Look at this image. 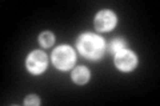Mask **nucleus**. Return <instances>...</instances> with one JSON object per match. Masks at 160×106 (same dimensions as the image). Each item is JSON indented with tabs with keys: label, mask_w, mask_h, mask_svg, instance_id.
Here are the masks:
<instances>
[{
	"label": "nucleus",
	"mask_w": 160,
	"mask_h": 106,
	"mask_svg": "<svg viewBox=\"0 0 160 106\" xmlns=\"http://www.w3.org/2000/svg\"><path fill=\"white\" fill-rule=\"evenodd\" d=\"M78 48L80 53L89 58H98L104 52V41L96 35H83L78 41Z\"/></svg>",
	"instance_id": "nucleus-1"
},
{
	"label": "nucleus",
	"mask_w": 160,
	"mask_h": 106,
	"mask_svg": "<svg viewBox=\"0 0 160 106\" xmlns=\"http://www.w3.org/2000/svg\"><path fill=\"white\" fill-rule=\"evenodd\" d=\"M52 61L59 69H69L75 62V53L69 47H59L52 54Z\"/></svg>",
	"instance_id": "nucleus-2"
},
{
	"label": "nucleus",
	"mask_w": 160,
	"mask_h": 106,
	"mask_svg": "<svg viewBox=\"0 0 160 106\" xmlns=\"http://www.w3.org/2000/svg\"><path fill=\"white\" fill-rule=\"evenodd\" d=\"M138 58L135 56V53H132L131 50H120L115 54V64L116 67L122 70H131L136 67Z\"/></svg>",
	"instance_id": "nucleus-4"
},
{
	"label": "nucleus",
	"mask_w": 160,
	"mask_h": 106,
	"mask_svg": "<svg viewBox=\"0 0 160 106\" xmlns=\"http://www.w3.org/2000/svg\"><path fill=\"white\" fill-rule=\"evenodd\" d=\"M116 25V16L112 11H102L96 15L95 27L99 31H109Z\"/></svg>",
	"instance_id": "nucleus-5"
},
{
	"label": "nucleus",
	"mask_w": 160,
	"mask_h": 106,
	"mask_svg": "<svg viewBox=\"0 0 160 106\" xmlns=\"http://www.w3.org/2000/svg\"><path fill=\"white\" fill-rule=\"evenodd\" d=\"M39 41L42 43L43 47H51V45L53 44V41H55V37H53V35L51 32H43L39 37Z\"/></svg>",
	"instance_id": "nucleus-7"
},
{
	"label": "nucleus",
	"mask_w": 160,
	"mask_h": 106,
	"mask_svg": "<svg viewBox=\"0 0 160 106\" xmlns=\"http://www.w3.org/2000/svg\"><path fill=\"white\" fill-rule=\"evenodd\" d=\"M47 67V56L46 53L40 52V50H35L27 58V68L31 73L39 74L42 73Z\"/></svg>",
	"instance_id": "nucleus-3"
},
{
	"label": "nucleus",
	"mask_w": 160,
	"mask_h": 106,
	"mask_svg": "<svg viewBox=\"0 0 160 106\" xmlns=\"http://www.w3.org/2000/svg\"><path fill=\"white\" fill-rule=\"evenodd\" d=\"M124 41L122 39H118V40H115V41H112L111 44V52L116 54L118 52H120V50H123L124 49Z\"/></svg>",
	"instance_id": "nucleus-8"
},
{
	"label": "nucleus",
	"mask_w": 160,
	"mask_h": 106,
	"mask_svg": "<svg viewBox=\"0 0 160 106\" xmlns=\"http://www.w3.org/2000/svg\"><path fill=\"white\" fill-rule=\"evenodd\" d=\"M24 104L26 105H39L40 101H39L38 97H35V95H29V97L24 101Z\"/></svg>",
	"instance_id": "nucleus-9"
},
{
	"label": "nucleus",
	"mask_w": 160,
	"mask_h": 106,
	"mask_svg": "<svg viewBox=\"0 0 160 106\" xmlns=\"http://www.w3.org/2000/svg\"><path fill=\"white\" fill-rule=\"evenodd\" d=\"M72 77H73V81L75 82H78V84H86L88 80H89V72H88V69L87 68H84V67H79L73 70V73H72Z\"/></svg>",
	"instance_id": "nucleus-6"
}]
</instances>
